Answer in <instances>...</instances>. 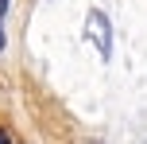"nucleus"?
I'll use <instances>...</instances> for the list:
<instances>
[{
	"label": "nucleus",
	"mask_w": 147,
	"mask_h": 144,
	"mask_svg": "<svg viewBox=\"0 0 147 144\" xmlns=\"http://www.w3.org/2000/svg\"><path fill=\"white\" fill-rule=\"evenodd\" d=\"M0 144H12V140H8V132H4V129H0Z\"/></svg>",
	"instance_id": "nucleus-2"
},
{
	"label": "nucleus",
	"mask_w": 147,
	"mask_h": 144,
	"mask_svg": "<svg viewBox=\"0 0 147 144\" xmlns=\"http://www.w3.org/2000/svg\"><path fill=\"white\" fill-rule=\"evenodd\" d=\"M89 23H93L89 31H97V35H101V51H109V31H105V16H101V12H93V16H89Z\"/></svg>",
	"instance_id": "nucleus-1"
}]
</instances>
